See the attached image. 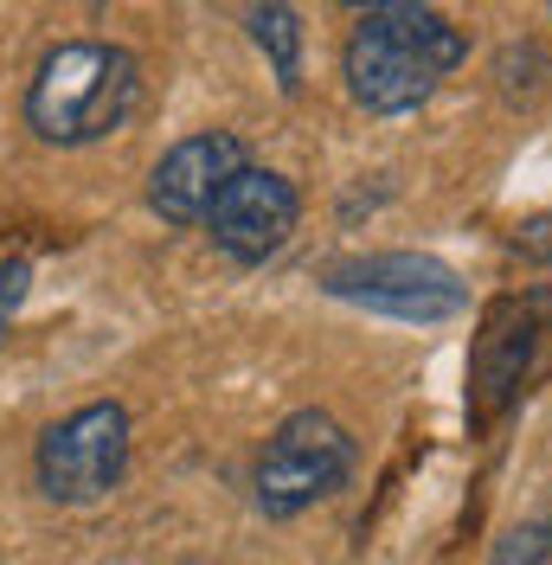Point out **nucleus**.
I'll use <instances>...</instances> for the list:
<instances>
[{"label": "nucleus", "mask_w": 552, "mask_h": 565, "mask_svg": "<svg viewBox=\"0 0 552 565\" xmlns=\"http://www.w3.org/2000/svg\"><path fill=\"white\" fill-rule=\"evenodd\" d=\"M469 58V39L456 20H444L437 7H412V0H385L367 7L347 33L341 77L347 97L367 116H412L417 104L437 97L449 71Z\"/></svg>", "instance_id": "obj_1"}, {"label": "nucleus", "mask_w": 552, "mask_h": 565, "mask_svg": "<svg viewBox=\"0 0 552 565\" xmlns=\"http://www.w3.org/2000/svg\"><path fill=\"white\" fill-rule=\"evenodd\" d=\"M141 104V65L136 52L109 39H65L39 58L26 84V129L52 148H84V141L116 136Z\"/></svg>", "instance_id": "obj_2"}, {"label": "nucleus", "mask_w": 552, "mask_h": 565, "mask_svg": "<svg viewBox=\"0 0 552 565\" xmlns=\"http://www.w3.org/2000/svg\"><path fill=\"white\" fill-rule=\"evenodd\" d=\"M347 476H353V437H347V424L309 405V412H289L264 437L257 469H251V494H257V508L270 521H296V514H309L315 501L347 489Z\"/></svg>", "instance_id": "obj_3"}, {"label": "nucleus", "mask_w": 552, "mask_h": 565, "mask_svg": "<svg viewBox=\"0 0 552 565\" xmlns=\"http://www.w3.org/2000/svg\"><path fill=\"white\" fill-rule=\"evenodd\" d=\"M33 469H39V494L45 501H65V508L104 501L123 482V469H129V412L116 398L77 405L71 418H59L39 437Z\"/></svg>", "instance_id": "obj_4"}, {"label": "nucleus", "mask_w": 552, "mask_h": 565, "mask_svg": "<svg viewBox=\"0 0 552 565\" xmlns=\"http://www.w3.org/2000/svg\"><path fill=\"white\" fill-rule=\"evenodd\" d=\"M321 289L341 296V302H360L373 316L392 321H449L469 296L449 264L437 257H417V250H380V257H341L321 270Z\"/></svg>", "instance_id": "obj_5"}, {"label": "nucleus", "mask_w": 552, "mask_h": 565, "mask_svg": "<svg viewBox=\"0 0 552 565\" xmlns=\"http://www.w3.org/2000/svg\"><path fill=\"white\" fill-rule=\"evenodd\" d=\"M296 218H302V193H296L283 174L244 161L238 174L219 186V200L206 206L200 225H206V238L225 250V257H238V264H264V257H276V250L289 245Z\"/></svg>", "instance_id": "obj_6"}, {"label": "nucleus", "mask_w": 552, "mask_h": 565, "mask_svg": "<svg viewBox=\"0 0 552 565\" xmlns=\"http://www.w3.org/2000/svg\"><path fill=\"white\" fill-rule=\"evenodd\" d=\"M244 161V141L232 129H200V136L173 141L168 154L155 161V174H148V206L161 212L168 225H200L206 206L219 200V186L238 174Z\"/></svg>", "instance_id": "obj_7"}, {"label": "nucleus", "mask_w": 552, "mask_h": 565, "mask_svg": "<svg viewBox=\"0 0 552 565\" xmlns=\"http://www.w3.org/2000/svg\"><path fill=\"white\" fill-rule=\"evenodd\" d=\"M244 26L257 39V52L276 65V84L296 97V90H302V20H296L289 7H251Z\"/></svg>", "instance_id": "obj_8"}, {"label": "nucleus", "mask_w": 552, "mask_h": 565, "mask_svg": "<svg viewBox=\"0 0 552 565\" xmlns=\"http://www.w3.org/2000/svg\"><path fill=\"white\" fill-rule=\"evenodd\" d=\"M552 553V521H527L495 546V565H540Z\"/></svg>", "instance_id": "obj_9"}, {"label": "nucleus", "mask_w": 552, "mask_h": 565, "mask_svg": "<svg viewBox=\"0 0 552 565\" xmlns=\"http://www.w3.org/2000/svg\"><path fill=\"white\" fill-rule=\"evenodd\" d=\"M20 282H26V264H7V270H0V309L20 302Z\"/></svg>", "instance_id": "obj_10"}]
</instances>
